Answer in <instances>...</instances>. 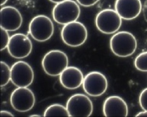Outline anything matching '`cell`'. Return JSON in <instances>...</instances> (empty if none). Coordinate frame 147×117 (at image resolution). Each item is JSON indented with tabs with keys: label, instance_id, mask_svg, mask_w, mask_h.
I'll use <instances>...</instances> for the list:
<instances>
[{
	"label": "cell",
	"instance_id": "6da1fadb",
	"mask_svg": "<svg viewBox=\"0 0 147 117\" xmlns=\"http://www.w3.org/2000/svg\"><path fill=\"white\" fill-rule=\"evenodd\" d=\"M110 48L115 56L120 57H128L133 54L137 49V39L129 32H118L111 37Z\"/></svg>",
	"mask_w": 147,
	"mask_h": 117
},
{
	"label": "cell",
	"instance_id": "7a4b0ae2",
	"mask_svg": "<svg viewBox=\"0 0 147 117\" xmlns=\"http://www.w3.org/2000/svg\"><path fill=\"white\" fill-rule=\"evenodd\" d=\"M69 64L68 56L63 51L53 50L48 52L42 58L44 71L50 76H59Z\"/></svg>",
	"mask_w": 147,
	"mask_h": 117
},
{
	"label": "cell",
	"instance_id": "3957f363",
	"mask_svg": "<svg viewBox=\"0 0 147 117\" xmlns=\"http://www.w3.org/2000/svg\"><path fill=\"white\" fill-rule=\"evenodd\" d=\"M61 36L66 45L76 47L86 42L88 32L86 26L82 23L76 21L65 25L62 29Z\"/></svg>",
	"mask_w": 147,
	"mask_h": 117
},
{
	"label": "cell",
	"instance_id": "277c9868",
	"mask_svg": "<svg viewBox=\"0 0 147 117\" xmlns=\"http://www.w3.org/2000/svg\"><path fill=\"white\" fill-rule=\"evenodd\" d=\"M80 13L81 9L76 2L66 0L56 4L53 9V17L56 22L65 25L76 21Z\"/></svg>",
	"mask_w": 147,
	"mask_h": 117
},
{
	"label": "cell",
	"instance_id": "5b68a950",
	"mask_svg": "<svg viewBox=\"0 0 147 117\" xmlns=\"http://www.w3.org/2000/svg\"><path fill=\"white\" fill-rule=\"evenodd\" d=\"M54 32V26L52 21L45 15H37L29 24V33L34 40L39 42L49 40Z\"/></svg>",
	"mask_w": 147,
	"mask_h": 117
},
{
	"label": "cell",
	"instance_id": "8992f818",
	"mask_svg": "<svg viewBox=\"0 0 147 117\" xmlns=\"http://www.w3.org/2000/svg\"><path fill=\"white\" fill-rule=\"evenodd\" d=\"M95 23L99 32L106 34H112L120 29L122 18L115 10L104 9L96 15Z\"/></svg>",
	"mask_w": 147,
	"mask_h": 117
},
{
	"label": "cell",
	"instance_id": "52a82bcc",
	"mask_svg": "<svg viewBox=\"0 0 147 117\" xmlns=\"http://www.w3.org/2000/svg\"><path fill=\"white\" fill-rule=\"evenodd\" d=\"M66 108L69 117H88L93 112V105L88 96L84 94L77 93L68 99Z\"/></svg>",
	"mask_w": 147,
	"mask_h": 117
},
{
	"label": "cell",
	"instance_id": "ba28073f",
	"mask_svg": "<svg viewBox=\"0 0 147 117\" xmlns=\"http://www.w3.org/2000/svg\"><path fill=\"white\" fill-rule=\"evenodd\" d=\"M108 83L105 75L98 71L90 72L84 77L83 87L84 92L91 96L98 97L105 93Z\"/></svg>",
	"mask_w": 147,
	"mask_h": 117
},
{
	"label": "cell",
	"instance_id": "9c48e42d",
	"mask_svg": "<svg viewBox=\"0 0 147 117\" xmlns=\"http://www.w3.org/2000/svg\"><path fill=\"white\" fill-rule=\"evenodd\" d=\"M10 103L16 111L25 112L33 108L35 98L32 90L27 87H18L11 93Z\"/></svg>",
	"mask_w": 147,
	"mask_h": 117
},
{
	"label": "cell",
	"instance_id": "30bf717a",
	"mask_svg": "<svg viewBox=\"0 0 147 117\" xmlns=\"http://www.w3.org/2000/svg\"><path fill=\"white\" fill-rule=\"evenodd\" d=\"M11 81L17 87H28L34 80L32 67L26 62L20 61L14 63L11 68Z\"/></svg>",
	"mask_w": 147,
	"mask_h": 117
},
{
	"label": "cell",
	"instance_id": "8fae6325",
	"mask_svg": "<svg viewBox=\"0 0 147 117\" xmlns=\"http://www.w3.org/2000/svg\"><path fill=\"white\" fill-rule=\"evenodd\" d=\"M7 49L10 55L15 58H24L32 52V44L26 35L16 33L11 37Z\"/></svg>",
	"mask_w": 147,
	"mask_h": 117
},
{
	"label": "cell",
	"instance_id": "7c38bea8",
	"mask_svg": "<svg viewBox=\"0 0 147 117\" xmlns=\"http://www.w3.org/2000/svg\"><path fill=\"white\" fill-rule=\"evenodd\" d=\"M23 18L20 11L13 6H7L1 10V28L8 32H14L21 27Z\"/></svg>",
	"mask_w": 147,
	"mask_h": 117
},
{
	"label": "cell",
	"instance_id": "4fadbf2b",
	"mask_svg": "<svg viewBox=\"0 0 147 117\" xmlns=\"http://www.w3.org/2000/svg\"><path fill=\"white\" fill-rule=\"evenodd\" d=\"M142 9L141 0H116L115 10L123 20H131L137 18Z\"/></svg>",
	"mask_w": 147,
	"mask_h": 117
},
{
	"label": "cell",
	"instance_id": "5bb4252c",
	"mask_svg": "<svg viewBox=\"0 0 147 117\" xmlns=\"http://www.w3.org/2000/svg\"><path fill=\"white\" fill-rule=\"evenodd\" d=\"M104 115L106 117H126L128 114V108L122 98L117 95L107 98L103 106Z\"/></svg>",
	"mask_w": 147,
	"mask_h": 117
},
{
	"label": "cell",
	"instance_id": "9a60e30c",
	"mask_svg": "<svg viewBox=\"0 0 147 117\" xmlns=\"http://www.w3.org/2000/svg\"><path fill=\"white\" fill-rule=\"evenodd\" d=\"M84 77L82 71L75 67H68L59 75L60 83L69 90H74L83 84Z\"/></svg>",
	"mask_w": 147,
	"mask_h": 117
},
{
	"label": "cell",
	"instance_id": "2e32d148",
	"mask_svg": "<svg viewBox=\"0 0 147 117\" xmlns=\"http://www.w3.org/2000/svg\"><path fill=\"white\" fill-rule=\"evenodd\" d=\"M44 117H69L67 109L60 104H53L47 108L44 114Z\"/></svg>",
	"mask_w": 147,
	"mask_h": 117
},
{
	"label": "cell",
	"instance_id": "e0dca14e",
	"mask_svg": "<svg viewBox=\"0 0 147 117\" xmlns=\"http://www.w3.org/2000/svg\"><path fill=\"white\" fill-rule=\"evenodd\" d=\"M1 86L3 87L6 86L11 80V71L9 66L5 62H1Z\"/></svg>",
	"mask_w": 147,
	"mask_h": 117
},
{
	"label": "cell",
	"instance_id": "ac0fdd59",
	"mask_svg": "<svg viewBox=\"0 0 147 117\" xmlns=\"http://www.w3.org/2000/svg\"><path fill=\"white\" fill-rule=\"evenodd\" d=\"M134 64L138 71L147 72V51L140 53L137 56Z\"/></svg>",
	"mask_w": 147,
	"mask_h": 117
},
{
	"label": "cell",
	"instance_id": "d6986e66",
	"mask_svg": "<svg viewBox=\"0 0 147 117\" xmlns=\"http://www.w3.org/2000/svg\"><path fill=\"white\" fill-rule=\"evenodd\" d=\"M1 50L3 51L6 48H7L10 37L9 36L8 31L1 28Z\"/></svg>",
	"mask_w": 147,
	"mask_h": 117
},
{
	"label": "cell",
	"instance_id": "ffe728a7",
	"mask_svg": "<svg viewBox=\"0 0 147 117\" xmlns=\"http://www.w3.org/2000/svg\"><path fill=\"white\" fill-rule=\"evenodd\" d=\"M139 102L141 108L147 111V88L144 89L140 94Z\"/></svg>",
	"mask_w": 147,
	"mask_h": 117
},
{
	"label": "cell",
	"instance_id": "44dd1931",
	"mask_svg": "<svg viewBox=\"0 0 147 117\" xmlns=\"http://www.w3.org/2000/svg\"><path fill=\"white\" fill-rule=\"evenodd\" d=\"M77 2L82 6L90 7L96 5L100 0H76Z\"/></svg>",
	"mask_w": 147,
	"mask_h": 117
},
{
	"label": "cell",
	"instance_id": "7402d4cb",
	"mask_svg": "<svg viewBox=\"0 0 147 117\" xmlns=\"http://www.w3.org/2000/svg\"><path fill=\"white\" fill-rule=\"evenodd\" d=\"M1 116L2 117H14L13 114L9 111L6 110H2L1 111Z\"/></svg>",
	"mask_w": 147,
	"mask_h": 117
},
{
	"label": "cell",
	"instance_id": "603a6c76",
	"mask_svg": "<svg viewBox=\"0 0 147 117\" xmlns=\"http://www.w3.org/2000/svg\"><path fill=\"white\" fill-rule=\"evenodd\" d=\"M143 14H144L145 18L147 21V0L144 3V6L143 8Z\"/></svg>",
	"mask_w": 147,
	"mask_h": 117
},
{
	"label": "cell",
	"instance_id": "cb8c5ba5",
	"mask_svg": "<svg viewBox=\"0 0 147 117\" xmlns=\"http://www.w3.org/2000/svg\"><path fill=\"white\" fill-rule=\"evenodd\" d=\"M135 116L137 117H147V111L144 110V111L139 112Z\"/></svg>",
	"mask_w": 147,
	"mask_h": 117
},
{
	"label": "cell",
	"instance_id": "d4e9b609",
	"mask_svg": "<svg viewBox=\"0 0 147 117\" xmlns=\"http://www.w3.org/2000/svg\"><path fill=\"white\" fill-rule=\"evenodd\" d=\"M49 1L50 2L53 3L57 4V3H61V2L65 1L66 0H49Z\"/></svg>",
	"mask_w": 147,
	"mask_h": 117
},
{
	"label": "cell",
	"instance_id": "484cf974",
	"mask_svg": "<svg viewBox=\"0 0 147 117\" xmlns=\"http://www.w3.org/2000/svg\"><path fill=\"white\" fill-rule=\"evenodd\" d=\"M8 0H1V5L2 6L3 5H5V3L7 2Z\"/></svg>",
	"mask_w": 147,
	"mask_h": 117
},
{
	"label": "cell",
	"instance_id": "4316f807",
	"mask_svg": "<svg viewBox=\"0 0 147 117\" xmlns=\"http://www.w3.org/2000/svg\"><path fill=\"white\" fill-rule=\"evenodd\" d=\"M30 117H40V116L39 115H32L30 116Z\"/></svg>",
	"mask_w": 147,
	"mask_h": 117
}]
</instances>
